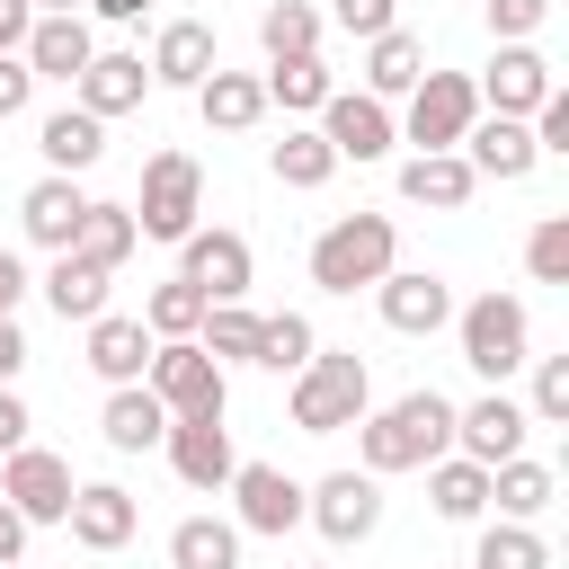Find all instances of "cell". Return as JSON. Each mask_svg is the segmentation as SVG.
Segmentation results:
<instances>
[{
    "label": "cell",
    "instance_id": "6da1fadb",
    "mask_svg": "<svg viewBox=\"0 0 569 569\" xmlns=\"http://www.w3.org/2000/svg\"><path fill=\"white\" fill-rule=\"evenodd\" d=\"M356 453H365L373 480L427 471L436 453H453V400L427 382V391H400L391 409H365V418H356Z\"/></svg>",
    "mask_w": 569,
    "mask_h": 569
},
{
    "label": "cell",
    "instance_id": "7a4b0ae2",
    "mask_svg": "<svg viewBox=\"0 0 569 569\" xmlns=\"http://www.w3.org/2000/svg\"><path fill=\"white\" fill-rule=\"evenodd\" d=\"M391 267H400L391 213H338V222L311 240V284H320V293H373Z\"/></svg>",
    "mask_w": 569,
    "mask_h": 569
},
{
    "label": "cell",
    "instance_id": "3957f363",
    "mask_svg": "<svg viewBox=\"0 0 569 569\" xmlns=\"http://www.w3.org/2000/svg\"><path fill=\"white\" fill-rule=\"evenodd\" d=\"M365 409H373V373H365L356 347H320V356L293 373V427H302V436H347Z\"/></svg>",
    "mask_w": 569,
    "mask_h": 569
},
{
    "label": "cell",
    "instance_id": "277c9868",
    "mask_svg": "<svg viewBox=\"0 0 569 569\" xmlns=\"http://www.w3.org/2000/svg\"><path fill=\"white\" fill-rule=\"evenodd\" d=\"M453 338H462V365L498 391L507 373H525L533 365V311L516 302V293H480V302H462L453 311Z\"/></svg>",
    "mask_w": 569,
    "mask_h": 569
},
{
    "label": "cell",
    "instance_id": "5b68a950",
    "mask_svg": "<svg viewBox=\"0 0 569 569\" xmlns=\"http://www.w3.org/2000/svg\"><path fill=\"white\" fill-rule=\"evenodd\" d=\"M124 213H133L142 240H169V249H178V240L196 231V213H204V169H196V151H178V142L151 151V160H142V196H133Z\"/></svg>",
    "mask_w": 569,
    "mask_h": 569
},
{
    "label": "cell",
    "instance_id": "8992f818",
    "mask_svg": "<svg viewBox=\"0 0 569 569\" xmlns=\"http://www.w3.org/2000/svg\"><path fill=\"white\" fill-rule=\"evenodd\" d=\"M142 391H151L169 418H222L231 373H222L196 338H160V347H151V365H142Z\"/></svg>",
    "mask_w": 569,
    "mask_h": 569
},
{
    "label": "cell",
    "instance_id": "52a82bcc",
    "mask_svg": "<svg viewBox=\"0 0 569 569\" xmlns=\"http://www.w3.org/2000/svg\"><path fill=\"white\" fill-rule=\"evenodd\" d=\"M471 116H480V89H471V71H427V80L409 89L400 142H418V151H453V142L471 133Z\"/></svg>",
    "mask_w": 569,
    "mask_h": 569
},
{
    "label": "cell",
    "instance_id": "ba28073f",
    "mask_svg": "<svg viewBox=\"0 0 569 569\" xmlns=\"http://www.w3.org/2000/svg\"><path fill=\"white\" fill-rule=\"evenodd\" d=\"M178 284H196L204 302H249L258 258H249V240H240V231H222V222L204 231V222H196V231L178 240Z\"/></svg>",
    "mask_w": 569,
    "mask_h": 569
},
{
    "label": "cell",
    "instance_id": "9c48e42d",
    "mask_svg": "<svg viewBox=\"0 0 569 569\" xmlns=\"http://www.w3.org/2000/svg\"><path fill=\"white\" fill-rule=\"evenodd\" d=\"M471 89H480V116H516V124H525V116L560 89V71H551V53H542V44H498V53H489V71H480Z\"/></svg>",
    "mask_w": 569,
    "mask_h": 569
},
{
    "label": "cell",
    "instance_id": "30bf717a",
    "mask_svg": "<svg viewBox=\"0 0 569 569\" xmlns=\"http://www.w3.org/2000/svg\"><path fill=\"white\" fill-rule=\"evenodd\" d=\"M525 436H533V418H525V400H507V391H480V400H462V409H453V453H462V462H480V471L516 462V453H525Z\"/></svg>",
    "mask_w": 569,
    "mask_h": 569
},
{
    "label": "cell",
    "instance_id": "8fae6325",
    "mask_svg": "<svg viewBox=\"0 0 569 569\" xmlns=\"http://www.w3.org/2000/svg\"><path fill=\"white\" fill-rule=\"evenodd\" d=\"M71 489H80L71 462L44 453V445H18V453L0 462V498H9L27 525H62V516H71Z\"/></svg>",
    "mask_w": 569,
    "mask_h": 569
},
{
    "label": "cell",
    "instance_id": "7c38bea8",
    "mask_svg": "<svg viewBox=\"0 0 569 569\" xmlns=\"http://www.w3.org/2000/svg\"><path fill=\"white\" fill-rule=\"evenodd\" d=\"M302 525H320L329 542H365L382 525V480L373 471H329L302 489Z\"/></svg>",
    "mask_w": 569,
    "mask_h": 569
},
{
    "label": "cell",
    "instance_id": "4fadbf2b",
    "mask_svg": "<svg viewBox=\"0 0 569 569\" xmlns=\"http://www.w3.org/2000/svg\"><path fill=\"white\" fill-rule=\"evenodd\" d=\"M320 142L338 151V160H382L391 142H400V116L382 107V98H365V89H329V107H320Z\"/></svg>",
    "mask_w": 569,
    "mask_h": 569
},
{
    "label": "cell",
    "instance_id": "5bb4252c",
    "mask_svg": "<svg viewBox=\"0 0 569 569\" xmlns=\"http://www.w3.org/2000/svg\"><path fill=\"white\" fill-rule=\"evenodd\" d=\"M373 311H382V329H400V338H436V329L453 320V284H445L436 267H391V276L373 284Z\"/></svg>",
    "mask_w": 569,
    "mask_h": 569
},
{
    "label": "cell",
    "instance_id": "9a60e30c",
    "mask_svg": "<svg viewBox=\"0 0 569 569\" xmlns=\"http://www.w3.org/2000/svg\"><path fill=\"white\" fill-rule=\"evenodd\" d=\"M142 71H151V89H187V98H196V89L222 71V44H213L204 18H169V27L151 36V62H142Z\"/></svg>",
    "mask_w": 569,
    "mask_h": 569
},
{
    "label": "cell",
    "instance_id": "2e32d148",
    "mask_svg": "<svg viewBox=\"0 0 569 569\" xmlns=\"http://www.w3.org/2000/svg\"><path fill=\"white\" fill-rule=\"evenodd\" d=\"M160 453H169V471H178L187 489H231V471H240V453H231V427H222V418H169Z\"/></svg>",
    "mask_w": 569,
    "mask_h": 569
},
{
    "label": "cell",
    "instance_id": "e0dca14e",
    "mask_svg": "<svg viewBox=\"0 0 569 569\" xmlns=\"http://www.w3.org/2000/svg\"><path fill=\"white\" fill-rule=\"evenodd\" d=\"M231 498H240V516H231L240 533H276V542H284V533L302 525V480L276 471V462H240V471H231Z\"/></svg>",
    "mask_w": 569,
    "mask_h": 569
},
{
    "label": "cell",
    "instance_id": "ac0fdd59",
    "mask_svg": "<svg viewBox=\"0 0 569 569\" xmlns=\"http://www.w3.org/2000/svg\"><path fill=\"white\" fill-rule=\"evenodd\" d=\"M142 98H151V71H142V53H116V44H98V53H89V71L71 80V107H89L98 124L133 116Z\"/></svg>",
    "mask_w": 569,
    "mask_h": 569
},
{
    "label": "cell",
    "instance_id": "d6986e66",
    "mask_svg": "<svg viewBox=\"0 0 569 569\" xmlns=\"http://www.w3.org/2000/svg\"><path fill=\"white\" fill-rule=\"evenodd\" d=\"M462 151V169L471 178H498V187H516V178H533V124H516V116H471V133L453 142Z\"/></svg>",
    "mask_w": 569,
    "mask_h": 569
},
{
    "label": "cell",
    "instance_id": "ffe728a7",
    "mask_svg": "<svg viewBox=\"0 0 569 569\" xmlns=\"http://www.w3.org/2000/svg\"><path fill=\"white\" fill-rule=\"evenodd\" d=\"M62 525H71V542H80V551H124V542H133V525H142V498H133V489H116V480H80Z\"/></svg>",
    "mask_w": 569,
    "mask_h": 569
},
{
    "label": "cell",
    "instance_id": "44dd1931",
    "mask_svg": "<svg viewBox=\"0 0 569 569\" xmlns=\"http://www.w3.org/2000/svg\"><path fill=\"white\" fill-rule=\"evenodd\" d=\"M80 213H89V196H80V178H53V169H44V178H36L27 196H18V231H27L36 249H53V258L71 249V231H80Z\"/></svg>",
    "mask_w": 569,
    "mask_h": 569
},
{
    "label": "cell",
    "instance_id": "7402d4cb",
    "mask_svg": "<svg viewBox=\"0 0 569 569\" xmlns=\"http://www.w3.org/2000/svg\"><path fill=\"white\" fill-rule=\"evenodd\" d=\"M89 53H98L89 18H36V27H27V44H18V62H27L36 80H62V89L89 71Z\"/></svg>",
    "mask_w": 569,
    "mask_h": 569
},
{
    "label": "cell",
    "instance_id": "603a6c76",
    "mask_svg": "<svg viewBox=\"0 0 569 569\" xmlns=\"http://www.w3.org/2000/svg\"><path fill=\"white\" fill-rule=\"evenodd\" d=\"M36 151H44V169H53V178H80V169H98V160H107V124H98L89 107H53V116L36 124Z\"/></svg>",
    "mask_w": 569,
    "mask_h": 569
},
{
    "label": "cell",
    "instance_id": "cb8c5ba5",
    "mask_svg": "<svg viewBox=\"0 0 569 569\" xmlns=\"http://www.w3.org/2000/svg\"><path fill=\"white\" fill-rule=\"evenodd\" d=\"M400 196L427 204V213H462V204L480 196V178L462 169V151H409V160H400Z\"/></svg>",
    "mask_w": 569,
    "mask_h": 569
},
{
    "label": "cell",
    "instance_id": "d4e9b609",
    "mask_svg": "<svg viewBox=\"0 0 569 569\" xmlns=\"http://www.w3.org/2000/svg\"><path fill=\"white\" fill-rule=\"evenodd\" d=\"M142 365H151V329L124 320V311H98L89 320V373L107 391H124V382H142Z\"/></svg>",
    "mask_w": 569,
    "mask_h": 569
},
{
    "label": "cell",
    "instance_id": "484cf974",
    "mask_svg": "<svg viewBox=\"0 0 569 569\" xmlns=\"http://www.w3.org/2000/svg\"><path fill=\"white\" fill-rule=\"evenodd\" d=\"M98 436H107V453H160V436H169V409H160L142 382H124V391H107V409H98Z\"/></svg>",
    "mask_w": 569,
    "mask_h": 569
},
{
    "label": "cell",
    "instance_id": "4316f807",
    "mask_svg": "<svg viewBox=\"0 0 569 569\" xmlns=\"http://www.w3.org/2000/svg\"><path fill=\"white\" fill-rule=\"evenodd\" d=\"M418 80H427V44H418L409 27H391V36H373V44H365V98H382V107H391V98H409Z\"/></svg>",
    "mask_w": 569,
    "mask_h": 569
},
{
    "label": "cell",
    "instance_id": "83f0119b",
    "mask_svg": "<svg viewBox=\"0 0 569 569\" xmlns=\"http://www.w3.org/2000/svg\"><path fill=\"white\" fill-rule=\"evenodd\" d=\"M258 89H267V107H284V116H320L329 89H338V71H329L320 53H284V62L258 71Z\"/></svg>",
    "mask_w": 569,
    "mask_h": 569
},
{
    "label": "cell",
    "instance_id": "f1b7e54d",
    "mask_svg": "<svg viewBox=\"0 0 569 569\" xmlns=\"http://www.w3.org/2000/svg\"><path fill=\"white\" fill-rule=\"evenodd\" d=\"M427 498H436L445 525H480V516H489V471L462 462V453H436V462H427Z\"/></svg>",
    "mask_w": 569,
    "mask_h": 569
},
{
    "label": "cell",
    "instance_id": "f546056e",
    "mask_svg": "<svg viewBox=\"0 0 569 569\" xmlns=\"http://www.w3.org/2000/svg\"><path fill=\"white\" fill-rule=\"evenodd\" d=\"M551 498H560V480H551V462H533V453H516V462L489 471V507H498L507 525H533Z\"/></svg>",
    "mask_w": 569,
    "mask_h": 569
},
{
    "label": "cell",
    "instance_id": "4dcf8cb0",
    "mask_svg": "<svg viewBox=\"0 0 569 569\" xmlns=\"http://www.w3.org/2000/svg\"><path fill=\"white\" fill-rule=\"evenodd\" d=\"M196 116H204L213 133H249V124L267 116V89H258V71H213V80L196 89Z\"/></svg>",
    "mask_w": 569,
    "mask_h": 569
},
{
    "label": "cell",
    "instance_id": "1f68e13d",
    "mask_svg": "<svg viewBox=\"0 0 569 569\" xmlns=\"http://www.w3.org/2000/svg\"><path fill=\"white\" fill-rule=\"evenodd\" d=\"M133 249H142L133 213H124V204H98V196H89V213H80V231H71V258H89V267H107V276H116V267H124Z\"/></svg>",
    "mask_w": 569,
    "mask_h": 569
},
{
    "label": "cell",
    "instance_id": "d6a6232c",
    "mask_svg": "<svg viewBox=\"0 0 569 569\" xmlns=\"http://www.w3.org/2000/svg\"><path fill=\"white\" fill-rule=\"evenodd\" d=\"M169 569H240V525H222V516H178V525H169Z\"/></svg>",
    "mask_w": 569,
    "mask_h": 569
},
{
    "label": "cell",
    "instance_id": "836d02e7",
    "mask_svg": "<svg viewBox=\"0 0 569 569\" xmlns=\"http://www.w3.org/2000/svg\"><path fill=\"white\" fill-rule=\"evenodd\" d=\"M267 169H276V187H302V196H311V187L338 178V151L320 142V124H284V142L267 151Z\"/></svg>",
    "mask_w": 569,
    "mask_h": 569
},
{
    "label": "cell",
    "instance_id": "e575fe53",
    "mask_svg": "<svg viewBox=\"0 0 569 569\" xmlns=\"http://www.w3.org/2000/svg\"><path fill=\"white\" fill-rule=\"evenodd\" d=\"M44 302H53L62 320H80V329H89V320L107 311V267H89V258H71V249H62V258L44 267Z\"/></svg>",
    "mask_w": 569,
    "mask_h": 569
},
{
    "label": "cell",
    "instance_id": "d590c367",
    "mask_svg": "<svg viewBox=\"0 0 569 569\" xmlns=\"http://www.w3.org/2000/svg\"><path fill=\"white\" fill-rule=\"evenodd\" d=\"M311 356H320V329L302 311H258V365L267 373H302Z\"/></svg>",
    "mask_w": 569,
    "mask_h": 569
},
{
    "label": "cell",
    "instance_id": "8d00e7d4",
    "mask_svg": "<svg viewBox=\"0 0 569 569\" xmlns=\"http://www.w3.org/2000/svg\"><path fill=\"white\" fill-rule=\"evenodd\" d=\"M320 9L311 0H267L258 9V44H267V62H284V53H320Z\"/></svg>",
    "mask_w": 569,
    "mask_h": 569
},
{
    "label": "cell",
    "instance_id": "74e56055",
    "mask_svg": "<svg viewBox=\"0 0 569 569\" xmlns=\"http://www.w3.org/2000/svg\"><path fill=\"white\" fill-rule=\"evenodd\" d=\"M196 347H204L213 365H258V311H249V302H213L204 329H196Z\"/></svg>",
    "mask_w": 569,
    "mask_h": 569
},
{
    "label": "cell",
    "instance_id": "f35d334b",
    "mask_svg": "<svg viewBox=\"0 0 569 569\" xmlns=\"http://www.w3.org/2000/svg\"><path fill=\"white\" fill-rule=\"evenodd\" d=\"M471 569H551V542L533 533V525H480V542H471Z\"/></svg>",
    "mask_w": 569,
    "mask_h": 569
},
{
    "label": "cell",
    "instance_id": "ab89813d",
    "mask_svg": "<svg viewBox=\"0 0 569 569\" xmlns=\"http://www.w3.org/2000/svg\"><path fill=\"white\" fill-rule=\"evenodd\" d=\"M204 311H213V302H204L196 284H178V276H169V284H151L142 329H151V347H160V338H196V329H204Z\"/></svg>",
    "mask_w": 569,
    "mask_h": 569
},
{
    "label": "cell",
    "instance_id": "60d3db41",
    "mask_svg": "<svg viewBox=\"0 0 569 569\" xmlns=\"http://www.w3.org/2000/svg\"><path fill=\"white\" fill-rule=\"evenodd\" d=\"M525 276L533 284H569V213H542L525 231Z\"/></svg>",
    "mask_w": 569,
    "mask_h": 569
},
{
    "label": "cell",
    "instance_id": "b9f144b4",
    "mask_svg": "<svg viewBox=\"0 0 569 569\" xmlns=\"http://www.w3.org/2000/svg\"><path fill=\"white\" fill-rule=\"evenodd\" d=\"M533 427H569V356H533V400H525Z\"/></svg>",
    "mask_w": 569,
    "mask_h": 569
},
{
    "label": "cell",
    "instance_id": "7bdbcfd3",
    "mask_svg": "<svg viewBox=\"0 0 569 569\" xmlns=\"http://www.w3.org/2000/svg\"><path fill=\"white\" fill-rule=\"evenodd\" d=\"M480 18H489V36H498V44H533V36H542V18H551V0H480Z\"/></svg>",
    "mask_w": 569,
    "mask_h": 569
},
{
    "label": "cell",
    "instance_id": "ee69618b",
    "mask_svg": "<svg viewBox=\"0 0 569 569\" xmlns=\"http://www.w3.org/2000/svg\"><path fill=\"white\" fill-rule=\"evenodd\" d=\"M329 18H338L347 36H365V44H373V36H391V27H400V0H329Z\"/></svg>",
    "mask_w": 569,
    "mask_h": 569
},
{
    "label": "cell",
    "instance_id": "f6af8a7d",
    "mask_svg": "<svg viewBox=\"0 0 569 569\" xmlns=\"http://www.w3.org/2000/svg\"><path fill=\"white\" fill-rule=\"evenodd\" d=\"M27 98H36V71H27L18 53H0V124H9V116H27Z\"/></svg>",
    "mask_w": 569,
    "mask_h": 569
},
{
    "label": "cell",
    "instance_id": "bcb514c9",
    "mask_svg": "<svg viewBox=\"0 0 569 569\" xmlns=\"http://www.w3.org/2000/svg\"><path fill=\"white\" fill-rule=\"evenodd\" d=\"M27 427H36V418H27V400H18V382H0V462H9L18 445H36Z\"/></svg>",
    "mask_w": 569,
    "mask_h": 569
},
{
    "label": "cell",
    "instance_id": "7dc6e473",
    "mask_svg": "<svg viewBox=\"0 0 569 569\" xmlns=\"http://www.w3.org/2000/svg\"><path fill=\"white\" fill-rule=\"evenodd\" d=\"M27 533H36V525H27V516L0 498V569H18V560H27Z\"/></svg>",
    "mask_w": 569,
    "mask_h": 569
},
{
    "label": "cell",
    "instance_id": "c3c4849f",
    "mask_svg": "<svg viewBox=\"0 0 569 569\" xmlns=\"http://www.w3.org/2000/svg\"><path fill=\"white\" fill-rule=\"evenodd\" d=\"M27 27H36V9H27V0H0V53H18Z\"/></svg>",
    "mask_w": 569,
    "mask_h": 569
},
{
    "label": "cell",
    "instance_id": "681fc988",
    "mask_svg": "<svg viewBox=\"0 0 569 569\" xmlns=\"http://www.w3.org/2000/svg\"><path fill=\"white\" fill-rule=\"evenodd\" d=\"M18 293H27V267L18 249H0V320H18Z\"/></svg>",
    "mask_w": 569,
    "mask_h": 569
},
{
    "label": "cell",
    "instance_id": "f907efd6",
    "mask_svg": "<svg viewBox=\"0 0 569 569\" xmlns=\"http://www.w3.org/2000/svg\"><path fill=\"white\" fill-rule=\"evenodd\" d=\"M142 9H151V0H89V9H80V18H107V27H133V18H142Z\"/></svg>",
    "mask_w": 569,
    "mask_h": 569
},
{
    "label": "cell",
    "instance_id": "816d5d0a",
    "mask_svg": "<svg viewBox=\"0 0 569 569\" xmlns=\"http://www.w3.org/2000/svg\"><path fill=\"white\" fill-rule=\"evenodd\" d=\"M27 9H36V18H80L89 0H27Z\"/></svg>",
    "mask_w": 569,
    "mask_h": 569
},
{
    "label": "cell",
    "instance_id": "f5cc1de1",
    "mask_svg": "<svg viewBox=\"0 0 569 569\" xmlns=\"http://www.w3.org/2000/svg\"><path fill=\"white\" fill-rule=\"evenodd\" d=\"M311 569H329V560H311Z\"/></svg>",
    "mask_w": 569,
    "mask_h": 569
}]
</instances>
